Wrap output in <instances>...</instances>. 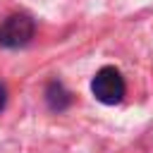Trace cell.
I'll return each mask as SVG.
<instances>
[{"mask_svg":"<svg viewBox=\"0 0 153 153\" xmlns=\"http://www.w3.org/2000/svg\"><path fill=\"white\" fill-rule=\"evenodd\" d=\"M45 100H48V105H50V110H65L69 103H72V96L65 91V86L60 84V81H50L48 84V88H45Z\"/></svg>","mask_w":153,"mask_h":153,"instance_id":"cell-3","label":"cell"},{"mask_svg":"<svg viewBox=\"0 0 153 153\" xmlns=\"http://www.w3.org/2000/svg\"><path fill=\"white\" fill-rule=\"evenodd\" d=\"M36 33V22L24 14H10L2 24H0V45L2 48H24Z\"/></svg>","mask_w":153,"mask_h":153,"instance_id":"cell-2","label":"cell"},{"mask_svg":"<svg viewBox=\"0 0 153 153\" xmlns=\"http://www.w3.org/2000/svg\"><path fill=\"white\" fill-rule=\"evenodd\" d=\"M124 76L117 67H100L96 72V76L91 79V93L96 96V100H100L103 105H117L124 98Z\"/></svg>","mask_w":153,"mask_h":153,"instance_id":"cell-1","label":"cell"},{"mask_svg":"<svg viewBox=\"0 0 153 153\" xmlns=\"http://www.w3.org/2000/svg\"><path fill=\"white\" fill-rule=\"evenodd\" d=\"M5 103H7V88L0 84V112H2V108H5Z\"/></svg>","mask_w":153,"mask_h":153,"instance_id":"cell-4","label":"cell"}]
</instances>
